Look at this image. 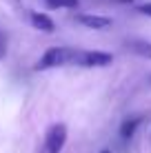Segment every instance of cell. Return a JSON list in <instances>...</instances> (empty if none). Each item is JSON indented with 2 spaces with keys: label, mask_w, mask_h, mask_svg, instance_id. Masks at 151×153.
Returning a JSON list of instances; mask_svg holds the SVG:
<instances>
[{
  "label": "cell",
  "mask_w": 151,
  "mask_h": 153,
  "mask_svg": "<svg viewBox=\"0 0 151 153\" xmlns=\"http://www.w3.org/2000/svg\"><path fill=\"white\" fill-rule=\"evenodd\" d=\"M76 60H78L76 49H69V47H51V49L45 51V56L40 58L36 69L45 71V69H56V67H67V65H76Z\"/></svg>",
  "instance_id": "obj_1"
},
{
  "label": "cell",
  "mask_w": 151,
  "mask_h": 153,
  "mask_svg": "<svg viewBox=\"0 0 151 153\" xmlns=\"http://www.w3.org/2000/svg\"><path fill=\"white\" fill-rule=\"evenodd\" d=\"M65 144H67V126L62 122H56L47 129L40 153H60L65 149Z\"/></svg>",
  "instance_id": "obj_2"
},
{
  "label": "cell",
  "mask_w": 151,
  "mask_h": 153,
  "mask_svg": "<svg viewBox=\"0 0 151 153\" xmlns=\"http://www.w3.org/2000/svg\"><path fill=\"white\" fill-rule=\"evenodd\" d=\"M113 62V56L107 51H78L76 65L87 67V69H98V67H109Z\"/></svg>",
  "instance_id": "obj_3"
},
{
  "label": "cell",
  "mask_w": 151,
  "mask_h": 153,
  "mask_svg": "<svg viewBox=\"0 0 151 153\" xmlns=\"http://www.w3.org/2000/svg\"><path fill=\"white\" fill-rule=\"evenodd\" d=\"M76 20L87 29H96V31H105L111 27V18L107 16H96V13H78Z\"/></svg>",
  "instance_id": "obj_4"
},
{
  "label": "cell",
  "mask_w": 151,
  "mask_h": 153,
  "mask_svg": "<svg viewBox=\"0 0 151 153\" xmlns=\"http://www.w3.org/2000/svg\"><path fill=\"white\" fill-rule=\"evenodd\" d=\"M31 25H33L38 31H42V33H54V31H56L54 20H51L47 13H40V11H33V13H31Z\"/></svg>",
  "instance_id": "obj_5"
},
{
  "label": "cell",
  "mask_w": 151,
  "mask_h": 153,
  "mask_svg": "<svg viewBox=\"0 0 151 153\" xmlns=\"http://www.w3.org/2000/svg\"><path fill=\"white\" fill-rule=\"evenodd\" d=\"M142 115H129L127 120L122 122V126H120V135H122V140H131L133 138V133L138 131V126L142 124Z\"/></svg>",
  "instance_id": "obj_6"
},
{
  "label": "cell",
  "mask_w": 151,
  "mask_h": 153,
  "mask_svg": "<svg viewBox=\"0 0 151 153\" xmlns=\"http://www.w3.org/2000/svg\"><path fill=\"white\" fill-rule=\"evenodd\" d=\"M127 47L133 51V53L151 60V42L149 40H131V42H127Z\"/></svg>",
  "instance_id": "obj_7"
},
{
  "label": "cell",
  "mask_w": 151,
  "mask_h": 153,
  "mask_svg": "<svg viewBox=\"0 0 151 153\" xmlns=\"http://www.w3.org/2000/svg\"><path fill=\"white\" fill-rule=\"evenodd\" d=\"M45 2L51 9H74V7H78L80 0H45Z\"/></svg>",
  "instance_id": "obj_8"
},
{
  "label": "cell",
  "mask_w": 151,
  "mask_h": 153,
  "mask_svg": "<svg viewBox=\"0 0 151 153\" xmlns=\"http://www.w3.org/2000/svg\"><path fill=\"white\" fill-rule=\"evenodd\" d=\"M138 11L142 13V16H149V18H151V2H147V4H140V7H138Z\"/></svg>",
  "instance_id": "obj_9"
},
{
  "label": "cell",
  "mask_w": 151,
  "mask_h": 153,
  "mask_svg": "<svg viewBox=\"0 0 151 153\" xmlns=\"http://www.w3.org/2000/svg\"><path fill=\"white\" fill-rule=\"evenodd\" d=\"M100 153H111V151H109V149H102V151H100Z\"/></svg>",
  "instance_id": "obj_10"
}]
</instances>
